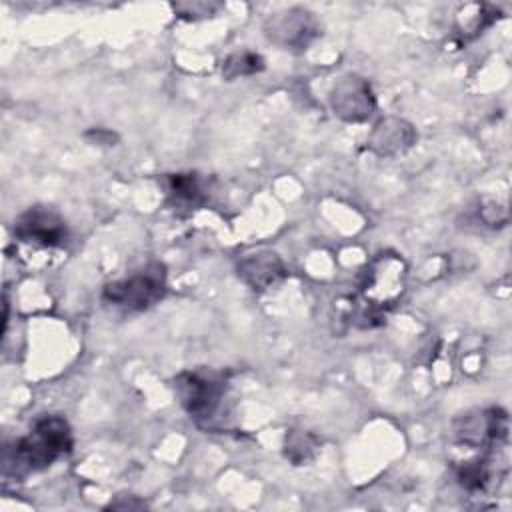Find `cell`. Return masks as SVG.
Listing matches in <instances>:
<instances>
[{
    "label": "cell",
    "mask_w": 512,
    "mask_h": 512,
    "mask_svg": "<svg viewBox=\"0 0 512 512\" xmlns=\"http://www.w3.org/2000/svg\"><path fill=\"white\" fill-rule=\"evenodd\" d=\"M460 442L468 446H492L506 440L508 416L500 408H490L476 412L474 416H464L462 424L456 428Z\"/></svg>",
    "instance_id": "5"
},
{
    "label": "cell",
    "mask_w": 512,
    "mask_h": 512,
    "mask_svg": "<svg viewBox=\"0 0 512 512\" xmlns=\"http://www.w3.org/2000/svg\"><path fill=\"white\" fill-rule=\"evenodd\" d=\"M72 450V432L68 422L58 414L40 416L30 432L16 440L6 466L14 464L16 472H38L52 466Z\"/></svg>",
    "instance_id": "1"
},
{
    "label": "cell",
    "mask_w": 512,
    "mask_h": 512,
    "mask_svg": "<svg viewBox=\"0 0 512 512\" xmlns=\"http://www.w3.org/2000/svg\"><path fill=\"white\" fill-rule=\"evenodd\" d=\"M14 234L22 242L54 248L66 240V226L56 212L42 206H34L18 216L14 224Z\"/></svg>",
    "instance_id": "4"
},
{
    "label": "cell",
    "mask_w": 512,
    "mask_h": 512,
    "mask_svg": "<svg viewBox=\"0 0 512 512\" xmlns=\"http://www.w3.org/2000/svg\"><path fill=\"white\" fill-rule=\"evenodd\" d=\"M174 388L186 412L198 422H208L218 412L226 394V380L212 370H194L178 374Z\"/></svg>",
    "instance_id": "3"
},
{
    "label": "cell",
    "mask_w": 512,
    "mask_h": 512,
    "mask_svg": "<svg viewBox=\"0 0 512 512\" xmlns=\"http://www.w3.org/2000/svg\"><path fill=\"white\" fill-rule=\"evenodd\" d=\"M490 470L484 462L476 460V462H468L458 470V482L462 484V488H466L468 492H484L488 482H490Z\"/></svg>",
    "instance_id": "7"
},
{
    "label": "cell",
    "mask_w": 512,
    "mask_h": 512,
    "mask_svg": "<svg viewBox=\"0 0 512 512\" xmlns=\"http://www.w3.org/2000/svg\"><path fill=\"white\" fill-rule=\"evenodd\" d=\"M168 192L178 204H196L202 196V186L196 174H174L170 176Z\"/></svg>",
    "instance_id": "6"
},
{
    "label": "cell",
    "mask_w": 512,
    "mask_h": 512,
    "mask_svg": "<svg viewBox=\"0 0 512 512\" xmlns=\"http://www.w3.org/2000/svg\"><path fill=\"white\" fill-rule=\"evenodd\" d=\"M164 292H166L164 266L158 262H152L122 280L106 284L104 300L122 310L138 312L162 300Z\"/></svg>",
    "instance_id": "2"
}]
</instances>
